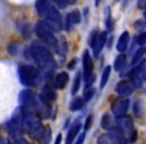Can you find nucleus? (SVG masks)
<instances>
[{"mask_svg":"<svg viewBox=\"0 0 146 144\" xmlns=\"http://www.w3.org/2000/svg\"><path fill=\"white\" fill-rule=\"evenodd\" d=\"M28 52L31 59L45 71L46 77L50 78L56 67V62L50 51L39 43H33L29 47Z\"/></svg>","mask_w":146,"mask_h":144,"instance_id":"f257e3e1","label":"nucleus"},{"mask_svg":"<svg viewBox=\"0 0 146 144\" xmlns=\"http://www.w3.org/2000/svg\"><path fill=\"white\" fill-rule=\"evenodd\" d=\"M35 8L39 15L46 17L47 24L52 29L61 30L63 28V21L60 12L51 3L50 0H36Z\"/></svg>","mask_w":146,"mask_h":144,"instance_id":"f03ea898","label":"nucleus"},{"mask_svg":"<svg viewBox=\"0 0 146 144\" xmlns=\"http://www.w3.org/2000/svg\"><path fill=\"white\" fill-rule=\"evenodd\" d=\"M18 76L21 84L26 87H36L42 79L41 72L33 65H20L18 67Z\"/></svg>","mask_w":146,"mask_h":144,"instance_id":"7ed1b4c3","label":"nucleus"},{"mask_svg":"<svg viewBox=\"0 0 146 144\" xmlns=\"http://www.w3.org/2000/svg\"><path fill=\"white\" fill-rule=\"evenodd\" d=\"M34 32L37 35V37L42 39L43 41H45L48 44L54 46V49L58 52L59 46H58V43H57L56 37H55L54 33H53L52 28L47 24V22L42 20L37 21L34 27Z\"/></svg>","mask_w":146,"mask_h":144,"instance_id":"20e7f679","label":"nucleus"},{"mask_svg":"<svg viewBox=\"0 0 146 144\" xmlns=\"http://www.w3.org/2000/svg\"><path fill=\"white\" fill-rule=\"evenodd\" d=\"M9 137L8 144H30L22 135V130L16 127L12 123H9Z\"/></svg>","mask_w":146,"mask_h":144,"instance_id":"39448f33","label":"nucleus"},{"mask_svg":"<svg viewBox=\"0 0 146 144\" xmlns=\"http://www.w3.org/2000/svg\"><path fill=\"white\" fill-rule=\"evenodd\" d=\"M128 108H129V100L123 99V98H120V99L118 98V99H116L111 105L112 112H113V114L117 118L125 116Z\"/></svg>","mask_w":146,"mask_h":144,"instance_id":"423d86ee","label":"nucleus"},{"mask_svg":"<svg viewBox=\"0 0 146 144\" xmlns=\"http://www.w3.org/2000/svg\"><path fill=\"white\" fill-rule=\"evenodd\" d=\"M39 99L44 104H50L57 99V92L53 88V86L46 84L41 90V93L39 95Z\"/></svg>","mask_w":146,"mask_h":144,"instance_id":"0eeeda50","label":"nucleus"},{"mask_svg":"<svg viewBox=\"0 0 146 144\" xmlns=\"http://www.w3.org/2000/svg\"><path fill=\"white\" fill-rule=\"evenodd\" d=\"M136 85L132 80H121L118 82L115 87V90L119 95L128 96L135 90Z\"/></svg>","mask_w":146,"mask_h":144,"instance_id":"6e6552de","label":"nucleus"},{"mask_svg":"<svg viewBox=\"0 0 146 144\" xmlns=\"http://www.w3.org/2000/svg\"><path fill=\"white\" fill-rule=\"evenodd\" d=\"M82 64H83V77L86 79L90 75L93 74V61L90 56V53L88 50H84L82 55Z\"/></svg>","mask_w":146,"mask_h":144,"instance_id":"1a4fd4ad","label":"nucleus"},{"mask_svg":"<svg viewBox=\"0 0 146 144\" xmlns=\"http://www.w3.org/2000/svg\"><path fill=\"white\" fill-rule=\"evenodd\" d=\"M106 40H107V32L106 31H102V32L99 33L97 39H96L95 43L92 46V49H93V54L95 57H98L101 53L102 49H103L104 45L106 43Z\"/></svg>","mask_w":146,"mask_h":144,"instance_id":"9d476101","label":"nucleus"},{"mask_svg":"<svg viewBox=\"0 0 146 144\" xmlns=\"http://www.w3.org/2000/svg\"><path fill=\"white\" fill-rule=\"evenodd\" d=\"M117 126L125 133V132H132L134 130L133 121L129 116H122L117 118Z\"/></svg>","mask_w":146,"mask_h":144,"instance_id":"9b49d317","label":"nucleus"},{"mask_svg":"<svg viewBox=\"0 0 146 144\" xmlns=\"http://www.w3.org/2000/svg\"><path fill=\"white\" fill-rule=\"evenodd\" d=\"M82 125L80 123V121H77L73 124L70 127V130H69L68 134L66 136V140H65V144H73V141L76 138V136L78 135L80 129H81Z\"/></svg>","mask_w":146,"mask_h":144,"instance_id":"f8f14e48","label":"nucleus"},{"mask_svg":"<svg viewBox=\"0 0 146 144\" xmlns=\"http://www.w3.org/2000/svg\"><path fill=\"white\" fill-rule=\"evenodd\" d=\"M129 41H130L129 32H128V31L122 32V34L120 35L119 39H118V41H117V44H116V49H117L119 52H124V51L127 49Z\"/></svg>","mask_w":146,"mask_h":144,"instance_id":"ddd939ff","label":"nucleus"},{"mask_svg":"<svg viewBox=\"0 0 146 144\" xmlns=\"http://www.w3.org/2000/svg\"><path fill=\"white\" fill-rule=\"evenodd\" d=\"M69 81V75L67 72L63 71V72H60L56 75L54 80V85L57 89H64V87L67 85Z\"/></svg>","mask_w":146,"mask_h":144,"instance_id":"4468645a","label":"nucleus"},{"mask_svg":"<svg viewBox=\"0 0 146 144\" xmlns=\"http://www.w3.org/2000/svg\"><path fill=\"white\" fill-rule=\"evenodd\" d=\"M145 66H146V60H145V59H144V60H142V61H140V62L138 63V64L136 65V66L134 67L131 71H130V73H129L130 79H131L132 81L139 79V75L144 71Z\"/></svg>","mask_w":146,"mask_h":144,"instance_id":"2eb2a0df","label":"nucleus"},{"mask_svg":"<svg viewBox=\"0 0 146 144\" xmlns=\"http://www.w3.org/2000/svg\"><path fill=\"white\" fill-rule=\"evenodd\" d=\"M81 21V15L78 10H73L67 15L66 18V28L69 29L71 24H78Z\"/></svg>","mask_w":146,"mask_h":144,"instance_id":"dca6fc26","label":"nucleus"},{"mask_svg":"<svg viewBox=\"0 0 146 144\" xmlns=\"http://www.w3.org/2000/svg\"><path fill=\"white\" fill-rule=\"evenodd\" d=\"M84 105V100L82 97H79V96H76V97L73 98V100L70 102V105H69V109L70 111L75 112L80 110Z\"/></svg>","mask_w":146,"mask_h":144,"instance_id":"f3484780","label":"nucleus"},{"mask_svg":"<svg viewBox=\"0 0 146 144\" xmlns=\"http://www.w3.org/2000/svg\"><path fill=\"white\" fill-rule=\"evenodd\" d=\"M51 139H52V131H51V128L49 125L45 126L44 132H43L42 136L39 139L38 143L39 144H49L51 142Z\"/></svg>","mask_w":146,"mask_h":144,"instance_id":"a211bd4d","label":"nucleus"},{"mask_svg":"<svg viewBox=\"0 0 146 144\" xmlns=\"http://www.w3.org/2000/svg\"><path fill=\"white\" fill-rule=\"evenodd\" d=\"M111 74V66H106L105 68L103 69V72H102L101 75V80H100V88L103 89L105 87V85L107 84L108 80H109V76Z\"/></svg>","mask_w":146,"mask_h":144,"instance_id":"6ab92c4d","label":"nucleus"},{"mask_svg":"<svg viewBox=\"0 0 146 144\" xmlns=\"http://www.w3.org/2000/svg\"><path fill=\"white\" fill-rule=\"evenodd\" d=\"M125 62H126V55L123 54V53L119 54L116 57L115 61H114V69H115L116 71H120L123 68Z\"/></svg>","mask_w":146,"mask_h":144,"instance_id":"aec40b11","label":"nucleus"},{"mask_svg":"<svg viewBox=\"0 0 146 144\" xmlns=\"http://www.w3.org/2000/svg\"><path fill=\"white\" fill-rule=\"evenodd\" d=\"M80 85H81V73L77 72L75 75V78H74V81H73L72 89H71V94L72 95H75L77 93L80 88Z\"/></svg>","mask_w":146,"mask_h":144,"instance_id":"412c9836","label":"nucleus"},{"mask_svg":"<svg viewBox=\"0 0 146 144\" xmlns=\"http://www.w3.org/2000/svg\"><path fill=\"white\" fill-rule=\"evenodd\" d=\"M101 127L105 130H110L112 128V119L108 113L103 114L101 118Z\"/></svg>","mask_w":146,"mask_h":144,"instance_id":"4be33fe9","label":"nucleus"},{"mask_svg":"<svg viewBox=\"0 0 146 144\" xmlns=\"http://www.w3.org/2000/svg\"><path fill=\"white\" fill-rule=\"evenodd\" d=\"M19 30H20V33L24 38H29L31 36V28L29 23L27 22H22L20 25H19Z\"/></svg>","mask_w":146,"mask_h":144,"instance_id":"5701e85b","label":"nucleus"},{"mask_svg":"<svg viewBox=\"0 0 146 144\" xmlns=\"http://www.w3.org/2000/svg\"><path fill=\"white\" fill-rule=\"evenodd\" d=\"M145 52H146V49L144 48V47H140V48H138L137 51L135 52V54H134L133 58H132L131 64L132 65H137L138 63L141 61L142 57H143V55Z\"/></svg>","mask_w":146,"mask_h":144,"instance_id":"b1692460","label":"nucleus"},{"mask_svg":"<svg viewBox=\"0 0 146 144\" xmlns=\"http://www.w3.org/2000/svg\"><path fill=\"white\" fill-rule=\"evenodd\" d=\"M94 94H95V88L90 86V87H86L83 92V100L84 102H89L90 100L93 98Z\"/></svg>","mask_w":146,"mask_h":144,"instance_id":"393cba45","label":"nucleus"},{"mask_svg":"<svg viewBox=\"0 0 146 144\" xmlns=\"http://www.w3.org/2000/svg\"><path fill=\"white\" fill-rule=\"evenodd\" d=\"M106 27H107L108 31H112L114 27V22L112 20L111 12H110L109 7H107V9H106Z\"/></svg>","mask_w":146,"mask_h":144,"instance_id":"a878e982","label":"nucleus"},{"mask_svg":"<svg viewBox=\"0 0 146 144\" xmlns=\"http://www.w3.org/2000/svg\"><path fill=\"white\" fill-rule=\"evenodd\" d=\"M133 111L137 117H141L143 115V104L141 103V101H136L133 105Z\"/></svg>","mask_w":146,"mask_h":144,"instance_id":"bb28decb","label":"nucleus"},{"mask_svg":"<svg viewBox=\"0 0 146 144\" xmlns=\"http://www.w3.org/2000/svg\"><path fill=\"white\" fill-rule=\"evenodd\" d=\"M19 50H20V45L19 43H16V42H13V43H10L8 46V52L10 53L11 55L15 56V55L18 54Z\"/></svg>","mask_w":146,"mask_h":144,"instance_id":"cd10ccee","label":"nucleus"},{"mask_svg":"<svg viewBox=\"0 0 146 144\" xmlns=\"http://www.w3.org/2000/svg\"><path fill=\"white\" fill-rule=\"evenodd\" d=\"M97 144H113L109 134H102L98 137Z\"/></svg>","mask_w":146,"mask_h":144,"instance_id":"c85d7f7f","label":"nucleus"},{"mask_svg":"<svg viewBox=\"0 0 146 144\" xmlns=\"http://www.w3.org/2000/svg\"><path fill=\"white\" fill-rule=\"evenodd\" d=\"M99 33L100 32H98L97 30H94V31H92L91 34H90L89 39H88V43H89V45L91 47L93 46V44L95 43V41H96V39H97L98 35H99Z\"/></svg>","mask_w":146,"mask_h":144,"instance_id":"c756f323","label":"nucleus"},{"mask_svg":"<svg viewBox=\"0 0 146 144\" xmlns=\"http://www.w3.org/2000/svg\"><path fill=\"white\" fill-rule=\"evenodd\" d=\"M92 123H93V115H88L87 118L85 120V123H84V130L85 131H88V130L91 128L92 126Z\"/></svg>","mask_w":146,"mask_h":144,"instance_id":"7c9ffc66","label":"nucleus"},{"mask_svg":"<svg viewBox=\"0 0 146 144\" xmlns=\"http://www.w3.org/2000/svg\"><path fill=\"white\" fill-rule=\"evenodd\" d=\"M137 43L138 45H141V46L146 43V31H144L141 34H139V36L137 37Z\"/></svg>","mask_w":146,"mask_h":144,"instance_id":"2f4dec72","label":"nucleus"},{"mask_svg":"<svg viewBox=\"0 0 146 144\" xmlns=\"http://www.w3.org/2000/svg\"><path fill=\"white\" fill-rule=\"evenodd\" d=\"M134 27L137 31H143L144 28H145V23L142 20H137L134 24Z\"/></svg>","mask_w":146,"mask_h":144,"instance_id":"473e14b6","label":"nucleus"},{"mask_svg":"<svg viewBox=\"0 0 146 144\" xmlns=\"http://www.w3.org/2000/svg\"><path fill=\"white\" fill-rule=\"evenodd\" d=\"M96 79V76L94 75V74H92V75H90L89 77H87L85 80V86L86 87H90V86H92V84H93V82L95 81Z\"/></svg>","mask_w":146,"mask_h":144,"instance_id":"72a5a7b5","label":"nucleus"},{"mask_svg":"<svg viewBox=\"0 0 146 144\" xmlns=\"http://www.w3.org/2000/svg\"><path fill=\"white\" fill-rule=\"evenodd\" d=\"M84 140H85V132H82V133L79 134L74 144H83Z\"/></svg>","mask_w":146,"mask_h":144,"instance_id":"f704fd0d","label":"nucleus"},{"mask_svg":"<svg viewBox=\"0 0 146 144\" xmlns=\"http://www.w3.org/2000/svg\"><path fill=\"white\" fill-rule=\"evenodd\" d=\"M136 139H137V131L134 129L133 131L129 133V140L131 143H134L136 141Z\"/></svg>","mask_w":146,"mask_h":144,"instance_id":"c9c22d12","label":"nucleus"},{"mask_svg":"<svg viewBox=\"0 0 146 144\" xmlns=\"http://www.w3.org/2000/svg\"><path fill=\"white\" fill-rule=\"evenodd\" d=\"M137 6L139 9H144L146 8V0H138Z\"/></svg>","mask_w":146,"mask_h":144,"instance_id":"e433bc0d","label":"nucleus"},{"mask_svg":"<svg viewBox=\"0 0 146 144\" xmlns=\"http://www.w3.org/2000/svg\"><path fill=\"white\" fill-rule=\"evenodd\" d=\"M76 62H77V61H76V59H73V60L71 61L70 63H69V65H68V68H69V69H73V68H74V67H75Z\"/></svg>","mask_w":146,"mask_h":144,"instance_id":"4c0bfd02","label":"nucleus"},{"mask_svg":"<svg viewBox=\"0 0 146 144\" xmlns=\"http://www.w3.org/2000/svg\"><path fill=\"white\" fill-rule=\"evenodd\" d=\"M61 141H62V135L61 134H58L55 139V143L54 144H61Z\"/></svg>","mask_w":146,"mask_h":144,"instance_id":"58836bf2","label":"nucleus"},{"mask_svg":"<svg viewBox=\"0 0 146 144\" xmlns=\"http://www.w3.org/2000/svg\"><path fill=\"white\" fill-rule=\"evenodd\" d=\"M56 1L61 5V6H65V5H66V2H67L66 0H56Z\"/></svg>","mask_w":146,"mask_h":144,"instance_id":"ea45409f","label":"nucleus"},{"mask_svg":"<svg viewBox=\"0 0 146 144\" xmlns=\"http://www.w3.org/2000/svg\"><path fill=\"white\" fill-rule=\"evenodd\" d=\"M67 3H69V4L73 5V4H75L76 2H77V0H66Z\"/></svg>","mask_w":146,"mask_h":144,"instance_id":"a19ab883","label":"nucleus"},{"mask_svg":"<svg viewBox=\"0 0 146 144\" xmlns=\"http://www.w3.org/2000/svg\"><path fill=\"white\" fill-rule=\"evenodd\" d=\"M143 77H144V79L146 80V67H145V69H144V71H143Z\"/></svg>","mask_w":146,"mask_h":144,"instance_id":"79ce46f5","label":"nucleus"},{"mask_svg":"<svg viewBox=\"0 0 146 144\" xmlns=\"http://www.w3.org/2000/svg\"><path fill=\"white\" fill-rule=\"evenodd\" d=\"M100 2H101V0H95V5H96V6H98Z\"/></svg>","mask_w":146,"mask_h":144,"instance_id":"37998d69","label":"nucleus"},{"mask_svg":"<svg viewBox=\"0 0 146 144\" xmlns=\"http://www.w3.org/2000/svg\"><path fill=\"white\" fill-rule=\"evenodd\" d=\"M144 18H145V19H146V10H145V11H144Z\"/></svg>","mask_w":146,"mask_h":144,"instance_id":"c03bdc74","label":"nucleus"}]
</instances>
